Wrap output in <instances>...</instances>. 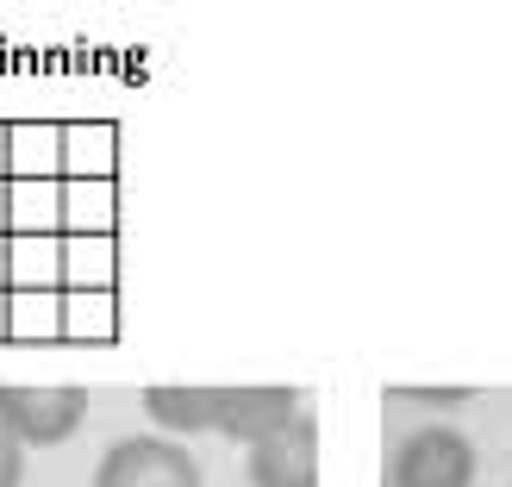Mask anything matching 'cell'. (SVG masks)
<instances>
[{
  "instance_id": "cell-7",
  "label": "cell",
  "mask_w": 512,
  "mask_h": 487,
  "mask_svg": "<svg viewBox=\"0 0 512 487\" xmlns=\"http://www.w3.org/2000/svg\"><path fill=\"white\" fill-rule=\"evenodd\" d=\"M475 388H400V400H425V406H463Z\"/></svg>"
},
{
  "instance_id": "cell-1",
  "label": "cell",
  "mask_w": 512,
  "mask_h": 487,
  "mask_svg": "<svg viewBox=\"0 0 512 487\" xmlns=\"http://www.w3.org/2000/svg\"><path fill=\"white\" fill-rule=\"evenodd\" d=\"M300 406L294 388H144V413L169 431H225V438H269Z\"/></svg>"
},
{
  "instance_id": "cell-6",
  "label": "cell",
  "mask_w": 512,
  "mask_h": 487,
  "mask_svg": "<svg viewBox=\"0 0 512 487\" xmlns=\"http://www.w3.org/2000/svg\"><path fill=\"white\" fill-rule=\"evenodd\" d=\"M25 481V444L0 425V487H19Z\"/></svg>"
},
{
  "instance_id": "cell-4",
  "label": "cell",
  "mask_w": 512,
  "mask_h": 487,
  "mask_svg": "<svg viewBox=\"0 0 512 487\" xmlns=\"http://www.w3.org/2000/svg\"><path fill=\"white\" fill-rule=\"evenodd\" d=\"M394 487H475V444L456 425H425L394 450Z\"/></svg>"
},
{
  "instance_id": "cell-3",
  "label": "cell",
  "mask_w": 512,
  "mask_h": 487,
  "mask_svg": "<svg viewBox=\"0 0 512 487\" xmlns=\"http://www.w3.org/2000/svg\"><path fill=\"white\" fill-rule=\"evenodd\" d=\"M244 475H250V487H319V419H313V406H294L269 438H256Z\"/></svg>"
},
{
  "instance_id": "cell-5",
  "label": "cell",
  "mask_w": 512,
  "mask_h": 487,
  "mask_svg": "<svg viewBox=\"0 0 512 487\" xmlns=\"http://www.w3.org/2000/svg\"><path fill=\"white\" fill-rule=\"evenodd\" d=\"M94 487H200V463L175 438H125L100 456Z\"/></svg>"
},
{
  "instance_id": "cell-2",
  "label": "cell",
  "mask_w": 512,
  "mask_h": 487,
  "mask_svg": "<svg viewBox=\"0 0 512 487\" xmlns=\"http://www.w3.org/2000/svg\"><path fill=\"white\" fill-rule=\"evenodd\" d=\"M88 419V388L75 381H7L0 388V425L13 431L19 444H63L75 425Z\"/></svg>"
}]
</instances>
